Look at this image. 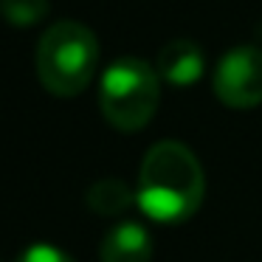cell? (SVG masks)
<instances>
[{"label":"cell","mask_w":262,"mask_h":262,"mask_svg":"<svg viewBox=\"0 0 262 262\" xmlns=\"http://www.w3.org/2000/svg\"><path fill=\"white\" fill-rule=\"evenodd\" d=\"M206 175L198 155L181 141H158L147 149L138 172L136 203L149 220L175 226L200 209Z\"/></svg>","instance_id":"cell-1"},{"label":"cell","mask_w":262,"mask_h":262,"mask_svg":"<svg viewBox=\"0 0 262 262\" xmlns=\"http://www.w3.org/2000/svg\"><path fill=\"white\" fill-rule=\"evenodd\" d=\"M37 76L42 88L59 99L79 96L99 65V40L85 23L59 20L42 31L37 42Z\"/></svg>","instance_id":"cell-2"},{"label":"cell","mask_w":262,"mask_h":262,"mask_svg":"<svg viewBox=\"0 0 262 262\" xmlns=\"http://www.w3.org/2000/svg\"><path fill=\"white\" fill-rule=\"evenodd\" d=\"M161 102V76L155 65L136 57L116 59L99 82V107L110 127L136 133L152 121Z\"/></svg>","instance_id":"cell-3"},{"label":"cell","mask_w":262,"mask_h":262,"mask_svg":"<svg viewBox=\"0 0 262 262\" xmlns=\"http://www.w3.org/2000/svg\"><path fill=\"white\" fill-rule=\"evenodd\" d=\"M211 91L234 110L262 104V48L237 46L223 54L211 74Z\"/></svg>","instance_id":"cell-4"},{"label":"cell","mask_w":262,"mask_h":262,"mask_svg":"<svg viewBox=\"0 0 262 262\" xmlns=\"http://www.w3.org/2000/svg\"><path fill=\"white\" fill-rule=\"evenodd\" d=\"M155 71L175 88H189L206 74V54L194 40H172L155 57Z\"/></svg>","instance_id":"cell-5"},{"label":"cell","mask_w":262,"mask_h":262,"mask_svg":"<svg viewBox=\"0 0 262 262\" xmlns=\"http://www.w3.org/2000/svg\"><path fill=\"white\" fill-rule=\"evenodd\" d=\"M102 262H149L152 259V239L149 231L138 223H119L104 234L99 245Z\"/></svg>","instance_id":"cell-6"},{"label":"cell","mask_w":262,"mask_h":262,"mask_svg":"<svg viewBox=\"0 0 262 262\" xmlns=\"http://www.w3.org/2000/svg\"><path fill=\"white\" fill-rule=\"evenodd\" d=\"M133 203H136V194L119 178H102L88 189V206H91V211H96L102 217L124 214Z\"/></svg>","instance_id":"cell-7"},{"label":"cell","mask_w":262,"mask_h":262,"mask_svg":"<svg viewBox=\"0 0 262 262\" xmlns=\"http://www.w3.org/2000/svg\"><path fill=\"white\" fill-rule=\"evenodd\" d=\"M0 14L9 26L29 29L46 20L48 14V0H0Z\"/></svg>","instance_id":"cell-8"},{"label":"cell","mask_w":262,"mask_h":262,"mask_svg":"<svg viewBox=\"0 0 262 262\" xmlns=\"http://www.w3.org/2000/svg\"><path fill=\"white\" fill-rule=\"evenodd\" d=\"M17 262H74V259H71L65 251H59L57 245L37 243V245H29V248L17 256Z\"/></svg>","instance_id":"cell-9"}]
</instances>
